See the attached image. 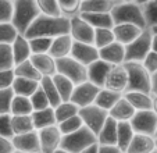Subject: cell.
Listing matches in <instances>:
<instances>
[{"label":"cell","instance_id":"bcb514c9","mask_svg":"<svg viewBox=\"0 0 157 153\" xmlns=\"http://www.w3.org/2000/svg\"><path fill=\"white\" fill-rule=\"evenodd\" d=\"M29 99H31V103H32L33 112H40V110L52 107L50 103H49V99L46 97V95H44V92L42 91V88H39Z\"/></svg>","mask_w":157,"mask_h":153},{"label":"cell","instance_id":"cb8c5ba5","mask_svg":"<svg viewBox=\"0 0 157 153\" xmlns=\"http://www.w3.org/2000/svg\"><path fill=\"white\" fill-rule=\"evenodd\" d=\"M11 49H13V54H14L15 65L28 61V60H31V57H32L29 39H27L24 35H20L15 39V42L11 45Z\"/></svg>","mask_w":157,"mask_h":153},{"label":"cell","instance_id":"8fae6325","mask_svg":"<svg viewBox=\"0 0 157 153\" xmlns=\"http://www.w3.org/2000/svg\"><path fill=\"white\" fill-rule=\"evenodd\" d=\"M70 35L74 42L93 45L95 42V29H93L81 15L70 20Z\"/></svg>","mask_w":157,"mask_h":153},{"label":"cell","instance_id":"ba28073f","mask_svg":"<svg viewBox=\"0 0 157 153\" xmlns=\"http://www.w3.org/2000/svg\"><path fill=\"white\" fill-rule=\"evenodd\" d=\"M79 117L82 120L83 125L86 128H89L98 136L100 130L103 128V125L106 124V121L109 120L110 116H109V112L98 107L96 104H92V106L79 109Z\"/></svg>","mask_w":157,"mask_h":153},{"label":"cell","instance_id":"03108f58","mask_svg":"<svg viewBox=\"0 0 157 153\" xmlns=\"http://www.w3.org/2000/svg\"><path fill=\"white\" fill-rule=\"evenodd\" d=\"M151 153H157V150H154V152H151Z\"/></svg>","mask_w":157,"mask_h":153},{"label":"cell","instance_id":"ffe728a7","mask_svg":"<svg viewBox=\"0 0 157 153\" xmlns=\"http://www.w3.org/2000/svg\"><path fill=\"white\" fill-rule=\"evenodd\" d=\"M136 114V110L132 107V104L122 96L121 99L114 104V107L109 112V116L117 123H131L133 116Z\"/></svg>","mask_w":157,"mask_h":153},{"label":"cell","instance_id":"74e56055","mask_svg":"<svg viewBox=\"0 0 157 153\" xmlns=\"http://www.w3.org/2000/svg\"><path fill=\"white\" fill-rule=\"evenodd\" d=\"M39 7V11L42 15H46V17H63L61 10H60V4L59 0H36Z\"/></svg>","mask_w":157,"mask_h":153},{"label":"cell","instance_id":"6f0895ef","mask_svg":"<svg viewBox=\"0 0 157 153\" xmlns=\"http://www.w3.org/2000/svg\"><path fill=\"white\" fill-rule=\"evenodd\" d=\"M83 153H99V145H93L92 147L86 149Z\"/></svg>","mask_w":157,"mask_h":153},{"label":"cell","instance_id":"44dd1931","mask_svg":"<svg viewBox=\"0 0 157 153\" xmlns=\"http://www.w3.org/2000/svg\"><path fill=\"white\" fill-rule=\"evenodd\" d=\"M72 46H74V39L71 38V35H63L59 38L53 39V43L50 47V54L54 60H60L64 57L71 56Z\"/></svg>","mask_w":157,"mask_h":153},{"label":"cell","instance_id":"1f68e13d","mask_svg":"<svg viewBox=\"0 0 157 153\" xmlns=\"http://www.w3.org/2000/svg\"><path fill=\"white\" fill-rule=\"evenodd\" d=\"M53 82H54V85H56V89H57V92H59L63 102H70L72 93H74V89H75L74 84H72L68 78H65L64 75H60V74H56V75L53 76Z\"/></svg>","mask_w":157,"mask_h":153},{"label":"cell","instance_id":"9c48e42d","mask_svg":"<svg viewBox=\"0 0 157 153\" xmlns=\"http://www.w3.org/2000/svg\"><path fill=\"white\" fill-rule=\"evenodd\" d=\"M131 125H132L135 134L154 136L157 130V114L153 110L136 112V114L131 120Z\"/></svg>","mask_w":157,"mask_h":153},{"label":"cell","instance_id":"b9f144b4","mask_svg":"<svg viewBox=\"0 0 157 153\" xmlns=\"http://www.w3.org/2000/svg\"><path fill=\"white\" fill-rule=\"evenodd\" d=\"M57 127H59V130L61 131L63 136H65V135H70V134H74V132H77V131H79L81 128L85 125H83L82 120H81L79 114H78V116H75V117L68 118V120L57 124Z\"/></svg>","mask_w":157,"mask_h":153},{"label":"cell","instance_id":"9a60e30c","mask_svg":"<svg viewBox=\"0 0 157 153\" xmlns=\"http://www.w3.org/2000/svg\"><path fill=\"white\" fill-rule=\"evenodd\" d=\"M14 149L22 153H40V141H39V132L32 131L22 135H15L11 139Z\"/></svg>","mask_w":157,"mask_h":153},{"label":"cell","instance_id":"7dc6e473","mask_svg":"<svg viewBox=\"0 0 157 153\" xmlns=\"http://www.w3.org/2000/svg\"><path fill=\"white\" fill-rule=\"evenodd\" d=\"M143 9H145L146 20H147V27H157V0L143 2Z\"/></svg>","mask_w":157,"mask_h":153},{"label":"cell","instance_id":"d6986e66","mask_svg":"<svg viewBox=\"0 0 157 153\" xmlns=\"http://www.w3.org/2000/svg\"><path fill=\"white\" fill-rule=\"evenodd\" d=\"M118 0H82L81 14H110Z\"/></svg>","mask_w":157,"mask_h":153},{"label":"cell","instance_id":"ab89813d","mask_svg":"<svg viewBox=\"0 0 157 153\" xmlns=\"http://www.w3.org/2000/svg\"><path fill=\"white\" fill-rule=\"evenodd\" d=\"M15 61L10 45H0V71L14 70Z\"/></svg>","mask_w":157,"mask_h":153},{"label":"cell","instance_id":"681fc988","mask_svg":"<svg viewBox=\"0 0 157 153\" xmlns=\"http://www.w3.org/2000/svg\"><path fill=\"white\" fill-rule=\"evenodd\" d=\"M0 136L7 139L14 138V131H13L11 124V114L0 116Z\"/></svg>","mask_w":157,"mask_h":153},{"label":"cell","instance_id":"f546056e","mask_svg":"<svg viewBox=\"0 0 157 153\" xmlns=\"http://www.w3.org/2000/svg\"><path fill=\"white\" fill-rule=\"evenodd\" d=\"M122 96H124V95L103 88V89H100V92H99L95 104L98 107H100V109L106 110V112H110V110L114 107V104H116Z\"/></svg>","mask_w":157,"mask_h":153},{"label":"cell","instance_id":"680465c9","mask_svg":"<svg viewBox=\"0 0 157 153\" xmlns=\"http://www.w3.org/2000/svg\"><path fill=\"white\" fill-rule=\"evenodd\" d=\"M151 96H153V109L151 110L157 114V95H151Z\"/></svg>","mask_w":157,"mask_h":153},{"label":"cell","instance_id":"52a82bcc","mask_svg":"<svg viewBox=\"0 0 157 153\" xmlns=\"http://www.w3.org/2000/svg\"><path fill=\"white\" fill-rule=\"evenodd\" d=\"M56 64H57V74L68 78L75 86L88 81V67L82 65L74 57L68 56L64 57V59L56 60Z\"/></svg>","mask_w":157,"mask_h":153},{"label":"cell","instance_id":"816d5d0a","mask_svg":"<svg viewBox=\"0 0 157 153\" xmlns=\"http://www.w3.org/2000/svg\"><path fill=\"white\" fill-rule=\"evenodd\" d=\"M142 64H143V67L146 68V71L153 76L154 74H157V54L153 53V52H150Z\"/></svg>","mask_w":157,"mask_h":153},{"label":"cell","instance_id":"6125c7cd","mask_svg":"<svg viewBox=\"0 0 157 153\" xmlns=\"http://www.w3.org/2000/svg\"><path fill=\"white\" fill-rule=\"evenodd\" d=\"M154 139H157V130H156V134H154Z\"/></svg>","mask_w":157,"mask_h":153},{"label":"cell","instance_id":"2e32d148","mask_svg":"<svg viewBox=\"0 0 157 153\" xmlns=\"http://www.w3.org/2000/svg\"><path fill=\"white\" fill-rule=\"evenodd\" d=\"M111 68H113L111 64H109V63H106V61L99 59L98 61H95L93 64H90L88 67V81L92 82L93 85H96V86L103 89L104 82H106V78H107V75H109Z\"/></svg>","mask_w":157,"mask_h":153},{"label":"cell","instance_id":"11a10c76","mask_svg":"<svg viewBox=\"0 0 157 153\" xmlns=\"http://www.w3.org/2000/svg\"><path fill=\"white\" fill-rule=\"evenodd\" d=\"M151 95H157V74L151 76Z\"/></svg>","mask_w":157,"mask_h":153},{"label":"cell","instance_id":"603a6c76","mask_svg":"<svg viewBox=\"0 0 157 153\" xmlns=\"http://www.w3.org/2000/svg\"><path fill=\"white\" fill-rule=\"evenodd\" d=\"M156 150V139L154 136L135 134L129 147L125 153H151Z\"/></svg>","mask_w":157,"mask_h":153},{"label":"cell","instance_id":"8992f818","mask_svg":"<svg viewBox=\"0 0 157 153\" xmlns=\"http://www.w3.org/2000/svg\"><path fill=\"white\" fill-rule=\"evenodd\" d=\"M153 32L150 28L145 29L138 39L125 46V63H143L147 54L151 52Z\"/></svg>","mask_w":157,"mask_h":153},{"label":"cell","instance_id":"d6a6232c","mask_svg":"<svg viewBox=\"0 0 157 153\" xmlns=\"http://www.w3.org/2000/svg\"><path fill=\"white\" fill-rule=\"evenodd\" d=\"M11 124H13L14 136L35 131L32 116H11Z\"/></svg>","mask_w":157,"mask_h":153},{"label":"cell","instance_id":"91938a15","mask_svg":"<svg viewBox=\"0 0 157 153\" xmlns=\"http://www.w3.org/2000/svg\"><path fill=\"white\" fill-rule=\"evenodd\" d=\"M54 153H68V152H65V150H63V149H59V150H56Z\"/></svg>","mask_w":157,"mask_h":153},{"label":"cell","instance_id":"e575fe53","mask_svg":"<svg viewBox=\"0 0 157 153\" xmlns=\"http://www.w3.org/2000/svg\"><path fill=\"white\" fill-rule=\"evenodd\" d=\"M40 88H42V91L44 92L46 97L49 99V103H50V106L53 107V109H56V107L63 102L60 95H59V92H57V89H56V85H54V82H53V76H52V78H49V76L42 78Z\"/></svg>","mask_w":157,"mask_h":153},{"label":"cell","instance_id":"60d3db41","mask_svg":"<svg viewBox=\"0 0 157 153\" xmlns=\"http://www.w3.org/2000/svg\"><path fill=\"white\" fill-rule=\"evenodd\" d=\"M18 36H20V33L11 22L0 24V45H10L11 46Z\"/></svg>","mask_w":157,"mask_h":153},{"label":"cell","instance_id":"e7e4bbea","mask_svg":"<svg viewBox=\"0 0 157 153\" xmlns=\"http://www.w3.org/2000/svg\"><path fill=\"white\" fill-rule=\"evenodd\" d=\"M14 153H22V152H17V150H15V152Z\"/></svg>","mask_w":157,"mask_h":153},{"label":"cell","instance_id":"4fadbf2b","mask_svg":"<svg viewBox=\"0 0 157 153\" xmlns=\"http://www.w3.org/2000/svg\"><path fill=\"white\" fill-rule=\"evenodd\" d=\"M39 132V141H40V153H54L61 147L63 134L59 127H49Z\"/></svg>","mask_w":157,"mask_h":153},{"label":"cell","instance_id":"ac0fdd59","mask_svg":"<svg viewBox=\"0 0 157 153\" xmlns=\"http://www.w3.org/2000/svg\"><path fill=\"white\" fill-rule=\"evenodd\" d=\"M99 54H100V60L111 64L113 67L114 65H122L125 63V46L117 43V42L100 49Z\"/></svg>","mask_w":157,"mask_h":153},{"label":"cell","instance_id":"5bb4252c","mask_svg":"<svg viewBox=\"0 0 157 153\" xmlns=\"http://www.w3.org/2000/svg\"><path fill=\"white\" fill-rule=\"evenodd\" d=\"M71 57H74L77 61H79L85 67H89L90 64H93L95 61H98L100 59V54H99V49L95 45L74 42Z\"/></svg>","mask_w":157,"mask_h":153},{"label":"cell","instance_id":"3957f363","mask_svg":"<svg viewBox=\"0 0 157 153\" xmlns=\"http://www.w3.org/2000/svg\"><path fill=\"white\" fill-rule=\"evenodd\" d=\"M40 15L36 0H14V14L11 24L20 35H25L35 20Z\"/></svg>","mask_w":157,"mask_h":153},{"label":"cell","instance_id":"db71d44e","mask_svg":"<svg viewBox=\"0 0 157 153\" xmlns=\"http://www.w3.org/2000/svg\"><path fill=\"white\" fill-rule=\"evenodd\" d=\"M99 153H124L117 145H99Z\"/></svg>","mask_w":157,"mask_h":153},{"label":"cell","instance_id":"5b68a950","mask_svg":"<svg viewBox=\"0 0 157 153\" xmlns=\"http://www.w3.org/2000/svg\"><path fill=\"white\" fill-rule=\"evenodd\" d=\"M93 145H98V136L89 128L82 127L77 132L63 136L60 149L68 153H83L86 149L92 147Z\"/></svg>","mask_w":157,"mask_h":153},{"label":"cell","instance_id":"e0dca14e","mask_svg":"<svg viewBox=\"0 0 157 153\" xmlns=\"http://www.w3.org/2000/svg\"><path fill=\"white\" fill-rule=\"evenodd\" d=\"M145 29H140L139 27L135 25H129V24H122V25H114L113 32L116 42L122 46H128L131 45L135 39H138L140 36V33Z\"/></svg>","mask_w":157,"mask_h":153},{"label":"cell","instance_id":"f1b7e54d","mask_svg":"<svg viewBox=\"0 0 157 153\" xmlns=\"http://www.w3.org/2000/svg\"><path fill=\"white\" fill-rule=\"evenodd\" d=\"M93 29H113L111 14H79Z\"/></svg>","mask_w":157,"mask_h":153},{"label":"cell","instance_id":"d590c367","mask_svg":"<svg viewBox=\"0 0 157 153\" xmlns=\"http://www.w3.org/2000/svg\"><path fill=\"white\" fill-rule=\"evenodd\" d=\"M54 113H56L57 124H60V123H63V121L68 120V118H72L79 114V107L72 103L71 100H70V102H61V103L54 109Z\"/></svg>","mask_w":157,"mask_h":153},{"label":"cell","instance_id":"f35d334b","mask_svg":"<svg viewBox=\"0 0 157 153\" xmlns=\"http://www.w3.org/2000/svg\"><path fill=\"white\" fill-rule=\"evenodd\" d=\"M81 2L82 0H59L63 17L71 20V18L79 15L81 14Z\"/></svg>","mask_w":157,"mask_h":153},{"label":"cell","instance_id":"4316f807","mask_svg":"<svg viewBox=\"0 0 157 153\" xmlns=\"http://www.w3.org/2000/svg\"><path fill=\"white\" fill-rule=\"evenodd\" d=\"M117 134H118V123L109 117L98 135V145H117Z\"/></svg>","mask_w":157,"mask_h":153},{"label":"cell","instance_id":"836d02e7","mask_svg":"<svg viewBox=\"0 0 157 153\" xmlns=\"http://www.w3.org/2000/svg\"><path fill=\"white\" fill-rule=\"evenodd\" d=\"M14 73H15V76L18 78H25V80H31V81H38L40 82L43 76L39 74V71L35 68V65L32 64L31 60L25 63H21V64L15 65L14 67Z\"/></svg>","mask_w":157,"mask_h":153},{"label":"cell","instance_id":"94428289","mask_svg":"<svg viewBox=\"0 0 157 153\" xmlns=\"http://www.w3.org/2000/svg\"><path fill=\"white\" fill-rule=\"evenodd\" d=\"M150 29H151V31H153V32H154V33H157V27H153V28H150Z\"/></svg>","mask_w":157,"mask_h":153},{"label":"cell","instance_id":"6da1fadb","mask_svg":"<svg viewBox=\"0 0 157 153\" xmlns=\"http://www.w3.org/2000/svg\"><path fill=\"white\" fill-rule=\"evenodd\" d=\"M63 35H70V20L65 17H46L39 15L35 20V22L31 25V28L27 31L25 38H59Z\"/></svg>","mask_w":157,"mask_h":153},{"label":"cell","instance_id":"be15d7a7","mask_svg":"<svg viewBox=\"0 0 157 153\" xmlns=\"http://www.w3.org/2000/svg\"><path fill=\"white\" fill-rule=\"evenodd\" d=\"M156 150H157V139H156Z\"/></svg>","mask_w":157,"mask_h":153},{"label":"cell","instance_id":"83f0119b","mask_svg":"<svg viewBox=\"0 0 157 153\" xmlns=\"http://www.w3.org/2000/svg\"><path fill=\"white\" fill-rule=\"evenodd\" d=\"M39 88H40V82H38V81H31L25 80V78H18V76L13 84L14 95L22 97H31Z\"/></svg>","mask_w":157,"mask_h":153},{"label":"cell","instance_id":"484cf974","mask_svg":"<svg viewBox=\"0 0 157 153\" xmlns=\"http://www.w3.org/2000/svg\"><path fill=\"white\" fill-rule=\"evenodd\" d=\"M32 121H33L35 131H42V130H44V128L57 125L54 109L53 107H49V109L40 110V112H33L32 113Z\"/></svg>","mask_w":157,"mask_h":153},{"label":"cell","instance_id":"d4e9b609","mask_svg":"<svg viewBox=\"0 0 157 153\" xmlns=\"http://www.w3.org/2000/svg\"><path fill=\"white\" fill-rule=\"evenodd\" d=\"M125 99L132 104L136 112H146L153 109V96L145 92H125Z\"/></svg>","mask_w":157,"mask_h":153},{"label":"cell","instance_id":"30bf717a","mask_svg":"<svg viewBox=\"0 0 157 153\" xmlns=\"http://www.w3.org/2000/svg\"><path fill=\"white\" fill-rule=\"evenodd\" d=\"M100 89L101 88H99V86L93 85L92 82L86 81V82L75 86L74 93L71 96V102L74 104H77L79 109L92 106V104H95L96 97H98Z\"/></svg>","mask_w":157,"mask_h":153},{"label":"cell","instance_id":"7402d4cb","mask_svg":"<svg viewBox=\"0 0 157 153\" xmlns=\"http://www.w3.org/2000/svg\"><path fill=\"white\" fill-rule=\"evenodd\" d=\"M31 61L43 78H46V76L52 78L57 74L56 60L50 54H33L31 57Z\"/></svg>","mask_w":157,"mask_h":153},{"label":"cell","instance_id":"c3c4849f","mask_svg":"<svg viewBox=\"0 0 157 153\" xmlns=\"http://www.w3.org/2000/svg\"><path fill=\"white\" fill-rule=\"evenodd\" d=\"M14 14V2L0 0V24L11 22Z\"/></svg>","mask_w":157,"mask_h":153},{"label":"cell","instance_id":"7a4b0ae2","mask_svg":"<svg viewBox=\"0 0 157 153\" xmlns=\"http://www.w3.org/2000/svg\"><path fill=\"white\" fill-rule=\"evenodd\" d=\"M110 14H111L114 25L129 24V25L139 27L140 29L149 28L145 9H143V2H121L118 0Z\"/></svg>","mask_w":157,"mask_h":153},{"label":"cell","instance_id":"7bdbcfd3","mask_svg":"<svg viewBox=\"0 0 157 153\" xmlns=\"http://www.w3.org/2000/svg\"><path fill=\"white\" fill-rule=\"evenodd\" d=\"M114 42H116V38H114L113 29H95V42H93V45L99 50L114 43Z\"/></svg>","mask_w":157,"mask_h":153},{"label":"cell","instance_id":"ee69618b","mask_svg":"<svg viewBox=\"0 0 157 153\" xmlns=\"http://www.w3.org/2000/svg\"><path fill=\"white\" fill-rule=\"evenodd\" d=\"M52 43H53V39H50V38H33V39H29L32 56L33 54H49L50 47H52Z\"/></svg>","mask_w":157,"mask_h":153},{"label":"cell","instance_id":"4dcf8cb0","mask_svg":"<svg viewBox=\"0 0 157 153\" xmlns=\"http://www.w3.org/2000/svg\"><path fill=\"white\" fill-rule=\"evenodd\" d=\"M133 136H135V131H133L131 123H118V134H117V146L122 150L127 152L131 142H132Z\"/></svg>","mask_w":157,"mask_h":153},{"label":"cell","instance_id":"277c9868","mask_svg":"<svg viewBox=\"0 0 157 153\" xmlns=\"http://www.w3.org/2000/svg\"><path fill=\"white\" fill-rule=\"evenodd\" d=\"M128 73L127 92H145L151 95V75L142 63H124Z\"/></svg>","mask_w":157,"mask_h":153},{"label":"cell","instance_id":"9f6ffc18","mask_svg":"<svg viewBox=\"0 0 157 153\" xmlns=\"http://www.w3.org/2000/svg\"><path fill=\"white\" fill-rule=\"evenodd\" d=\"M151 52L157 54V33H154V32H153V39H151Z\"/></svg>","mask_w":157,"mask_h":153},{"label":"cell","instance_id":"f6af8a7d","mask_svg":"<svg viewBox=\"0 0 157 153\" xmlns=\"http://www.w3.org/2000/svg\"><path fill=\"white\" fill-rule=\"evenodd\" d=\"M15 95L11 89H0V116L11 114V106Z\"/></svg>","mask_w":157,"mask_h":153},{"label":"cell","instance_id":"7c38bea8","mask_svg":"<svg viewBox=\"0 0 157 153\" xmlns=\"http://www.w3.org/2000/svg\"><path fill=\"white\" fill-rule=\"evenodd\" d=\"M104 89L117 92V93L124 95L128 89V73L122 65H114L110 70L109 75L104 82Z\"/></svg>","mask_w":157,"mask_h":153},{"label":"cell","instance_id":"f5cc1de1","mask_svg":"<svg viewBox=\"0 0 157 153\" xmlns=\"http://www.w3.org/2000/svg\"><path fill=\"white\" fill-rule=\"evenodd\" d=\"M14 145H13L11 139H7L0 136V153H14Z\"/></svg>","mask_w":157,"mask_h":153},{"label":"cell","instance_id":"f907efd6","mask_svg":"<svg viewBox=\"0 0 157 153\" xmlns=\"http://www.w3.org/2000/svg\"><path fill=\"white\" fill-rule=\"evenodd\" d=\"M15 78L17 76H15L14 70L0 71V89H11Z\"/></svg>","mask_w":157,"mask_h":153},{"label":"cell","instance_id":"8d00e7d4","mask_svg":"<svg viewBox=\"0 0 157 153\" xmlns=\"http://www.w3.org/2000/svg\"><path fill=\"white\" fill-rule=\"evenodd\" d=\"M33 107L29 97L15 96L11 106V116H32Z\"/></svg>","mask_w":157,"mask_h":153}]
</instances>
